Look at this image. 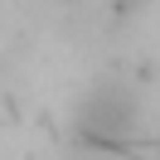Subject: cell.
<instances>
[{
    "label": "cell",
    "mask_w": 160,
    "mask_h": 160,
    "mask_svg": "<svg viewBox=\"0 0 160 160\" xmlns=\"http://www.w3.org/2000/svg\"><path fill=\"white\" fill-rule=\"evenodd\" d=\"M141 97L131 92V82H97L78 107V131L97 146H131L141 136Z\"/></svg>",
    "instance_id": "cell-1"
}]
</instances>
